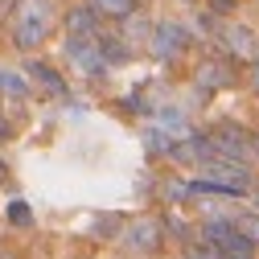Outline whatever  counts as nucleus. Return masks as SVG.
Masks as SVG:
<instances>
[{
	"label": "nucleus",
	"mask_w": 259,
	"mask_h": 259,
	"mask_svg": "<svg viewBox=\"0 0 259 259\" xmlns=\"http://www.w3.org/2000/svg\"><path fill=\"white\" fill-rule=\"evenodd\" d=\"M218 255H222V259H255V243H251L243 231H235L231 239L218 247Z\"/></svg>",
	"instance_id": "11"
},
{
	"label": "nucleus",
	"mask_w": 259,
	"mask_h": 259,
	"mask_svg": "<svg viewBox=\"0 0 259 259\" xmlns=\"http://www.w3.org/2000/svg\"><path fill=\"white\" fill-rule=\"evenodd\" d=\"M235 226H239V231H243V235H247L255 247H259V210H251V214H239V218H235Z\"/></svg>",
	"instance_id": "18"
},
{
	"label": "nucleus",
	"mask_w": 259,
	"mask_h": 259,
	"mask_svg": "<svg viewBox=\"0 0 259 259\" xmlns=\"http://www.w3.org/2000/svg\"><path fill=\"white\" fill-rule=\"evenodd\" d=\"M144 148H148V152H152V156H165V152H169V148H173V140H169V136H165V132H160V127H152V132H148V136H144Z\"/></svg>",
	"instance_id": "17"
},
{
	"label": "nucleus",
	"mask_w": 259,
	"mask_h": 259,
	"mask_svg": "<svg viewBox=\"0 0 259 259\" xmlns=\"http://www.w3.org/2000/svg\"><path fill=\"white\" fill-rule=\"evenodd\" d=\"M160 226H165V231H169V235H177V239H181V243H185V239H189V226H185V222H181V218H173V214H169V218H165V222H160Z\"/></svg>",
	"instance_id": "20"
},
{
	"label": "nucleus",
	"mask_w": 259,
	"mask_h": 259,
	"mask_svg": "<svg viewBox=\"0 0 259 259\" xmlns=\"http://www.w3.org/2000/svg\"><path fill=\"white\" fill-rule=\"evenodd\" d=\"M255 152H259V140H255Z\"/></svg>",
	"instance_id": "26"
},
{
	"label": "nucleus",
	"mask_w": 259,
	"mask_h": 259,
	"mask_svg": "<svg viewBox=\"0 0 259 259\" xmlns=\"http://www.w3.org/2000/svg\"><path fill=\"white\" fill-rule=\"evenodd\" d=\"M198 82L206 91H226V87H235V70H231V62H222V58H206L202 66H198Z\"/></svg>",
	"instance_id": "7"
},
{
	"label": "nucleus",
	"mask_w": 259,
	"mask_h": 259,
	"mask_svg": "<svg viewBox=\"0 0 259 259\" xmlns=\"http://www.w3.org/2000/svg\"><path fill=\"white\" fill-rule=\"evenodd\" d=\"M210 144H214L218 156H235V160H247L255 152V140L243 132V127H235V123H218L210 132Z\"/></svg>",
	"instance_id": "5"
},
{
	"label": "nucleus",
	"mask_w": 259,
	"mask_h": 259,
	"mask_svg": "<svg viewBox=\"0 0 259 259\" xmlns=\"http://www.w3.org/2000/svg\"><path fill=\"white\" fill-rule=\"evenodd\" d=\"M255 206H259V198H255Z\"/></svg>",
	"instance_id": "27"
},
{
	"label": "nucleus",
	"mask_w": 259,
	"mask_h": 259,
	"mask_svg": "<svg viewBox=\"0 0 259 259\" xmlns=\"http://www.w3.org/2000/svg\"><path fill=\"white\" fill-rule=\"evenodd\" d=\"M99 54H103L107 66H119V62L132 58V50L123 46V37H99Z\"/></svg>",
	"instance_id": "14"
},
{
	"label": "nucleus",
	"mask_w": 259,
	"mask_h": 259,
	"mask_svg": "<svg viewBox=\"0 0 259 259\" xmlns=\"http://www.w3.org/2000/svg\"><path fill=\"white\" fill-rule=\"evenodd\" d=\"M9 136H13V123H9V119H5V115H0V144H5V140H9Z\"/></svg>",
	"instance_id": "22"
},
{
	"label": "nucleus",
	"mask_w": 259,
	"mask_h": 259,
	"mask_svg": "<svg viewBox=\"0 0 259 259\" xmlns=\"http://www.w3.org/2000/svg\"><path fill=\"white\" fill-rule=\"evenodd\" d=\"M251 87L259 91V58H255V66H251Z\"/></svg>",
	"instance_id": "23"
},
{
	"label": "nucleus",
	"mask_w": 259,
	"mask_h": 259,
	"mask_svg": "<svg viewBox=\"0 0 259 259\" xmlns=\"http://www.w3.org/2000/svg\"><path fill=\"white\" fill-rule=\"evenodd\" d=\"M185 259H222V255H218L214 243L202 239V243H189V247H185Z\"/></svg>",
	"instance_id": "19"
},
{
	"label": "nucleus",
	"mask_w": 259,
	"mask_h": 259,
	"mask_svg": "<svg viewBox=\"0 0 259 259\" xmlns=\"http://www.w3.org/2000/svg\"><path fill=\"white\" fill-rule=\"evenodd\" d=\"M66 33H87V37H95V33H99V13L91 9V0L66 13Z\"/></svg>",
	"instance_id": "9"
},
{
	"label": "nucleus",
	"mask_w": 259,
	"mask_h": 259,
	"mask_svg": "<svg viewBox=\"0 0 259 259\" xmlns=\"http://www.w3.org/2000/svg\"><path fill=\"white\" fill-rule=\"evenodd\" d=\"M189 46V29L185 25H177V21H160V25H152V58H160V62H169V58H177L181 50Z\"/></svg>",
	"instance_id": "4"
},
{
	"label": "nucleus",
	"mask_w": 259,
	"mask_h": 259,
	"mask_svg": "<svg viewBox=\"0 0 259 259\" xmlns=\"http://www.w3.org/2000/svg\"><path fill=\"white\" fill-rule=\"evenodd\" d=\"M13 5H17V0H5V9H13Z\"/></svg>",
	"instance_id": "25"
},
{
	"label": "nucleus",
	"mask_w": 259,
	"mask_h": 259,
	"mask_svg": "<svg viewBox=\"0 0 259 259\" xmlns=\"http://www.w3.org/2000/svg\"><path fill=\"white\" fill-rule=\"evenodd\" d=\"M0 181H9V165H5V160H0Z\"/></svg>",
	"instance_id": "24"
},
{
	"label": "nucleus",
	"mask_w": 259,
	"mask_h": 259,
	"mask_svg": "<svg viewBox=\"0 0 259 259\" xmlns=\"http://www.w3.org/2000/svg\"><path fill=\"white\" fill-rule=\"evenodd\" d=\"M29 78H33V87L37 91H46V95H66V82H62V74L54 70V66H46V62H29Z\"/></svg>",
	"instance_id": "8"
},
{
	"label": "nucleus",
	"mask_w": 259,
	"mask_h": 259,
	"mask_svg": "<svg viewBox=\"0 0 259 259\" xmlns=\"http://www.w3.org/2000/svg\"><path fill=\"white\" fill-rule=\"evenodd\" d=\"M222 37H226V50L239 54V58H251V54H255V33H251L247 25H226Z\"/></svg>",
	"instance_id": "10"
},
{
	"label": "nucleus",
	"mask_w": 259,
	"mask_h": 259,
	"mask_svg": "<svg viewBox=\"0 0 259 259\" xmlns=\"http://www.w3.org/2000/svg\"><path fill=\"white\" fill-rule=\"evenodd\" d=\"M54 29V0H17L13 5V46L37 50Z\"/></svg>",
	"instance_id": "1"
},
{
	"label": "nucleus",
	"mask_w": 259,
	"mask_h": 259,
	"mask_svg": "<svg viewBox=\"0 0 259 259\" xmlns=\"http://www.w3.org/2000/svg\"><path fill=\"white\" fill-rule=\"evenodd\" d=\"M5 214H9V222H13V226H29V222H33V210H29V202H21V198H17V202H9V206H5Z\"/></svg>",
	"instance_id": "16"
},
{
	"label": "nucleus",
	"mask_w": 259,
	"mask_h": 259,
	"mask_svg": "<svg viewBox=\"0 0 259 259\" xmlns=\"http://www.w3.org/2000/svg\"><path fill=\"white\" fill-rule=\"evenodd\" d=\"M91 9L99 17H115V21H127L136 13V0H91Z\"/></svg>",
	"instance_id": "13"
},
{
	"label": "nucleus",
	"mask_w": 259,
	"mask_h": 259,
	"mask_svg": "<svg viewBox=\"0 0 259 259\" xmlns=\"http://www.w3.org/2000/svg\"><path fill=\"white\" fill-rule=\"evenodd\" d=\"M235 231H239V226H235V218H210V222L202 226V239H206V243H214V247H222V243L231 239Z\"/></svg>",
	"instance_id": "12"
},
{
	"label": "nucleus",
	"mask_w": 259,
	"mask_h": 259,
	"mask_svg": "<svg viewBox=\"0 0 259 259\" xmlns=\"http://www.w3.org/2000/svg\"><path fill=\"white\" fill-rule=\"evenodd\" d=\"M66 58L74 62L82 74H91V78H99V74L107 70V62H103V54H99V33H95V37H87V33H70V41H66Z\"/></svg>",
	"instance_id": "3"
},
{
	"label": "nucleus",
	"mask_w": 259,
	"mask_h": 259,
	"mask_svg": "<svg viewBox=\"0 0 259 259\" xmlns=\"http://www.w3.org/2000/svg\"><path fill=\"white\" fill-rule=\"evenodd\" d=\"M202 173H206V181H214V185H222V189H231V193H247L251 181H255V173L243 165V160H235V156H218V152H210V156L202 160Z\"/></svg>",
	"instance_id": "2"
},
{
	"label": "nucleus",
	"mask_w": 259,
	"mask_h": 259,
	"mask_svg": "<svg viewBox=\"0 0 259 259\" xmlns=\"http://www.w3.org/2000/svg\"><path fill=\"white\" fill-rule=\"evenodd\" d=\"M160 123H165V127H177V132H181V127H185V115H181V111H160Z\"/></svg>",
	"instance_id": "21"
},
{
	"label": "nucleus",
	"mask_w": 259,
	"mask_h": 259,
	"mask_svg": "<svg viewBox=\"0 0 259 259\" xmlns=\"http://www.w3.org/2000/svg\"><path fill=\"white\" fill-rule=\"evenodd\" d=\"M0 95H5V99H25V95H29V82H25L21 74H13V70H0Z\"/></svg>",
	"instance_id": "15"
},
{
	"label": "nucleus",
	"mask_w": 259,
	"mask_h": 259,
	"mask_svg": "<svg viewBox=\"0 0 259 259\" xmlns=\"http://www.w3.org/2000/svg\"><path fill=\"white\" fill-rule=\"evenodd\" d=\"M160 235H165V226H160L156 218H140V222H132L123 231V247L136 251V255H152L160 247Z\"/></svg>",
	"instance_id": "6"
}]
</instances>
